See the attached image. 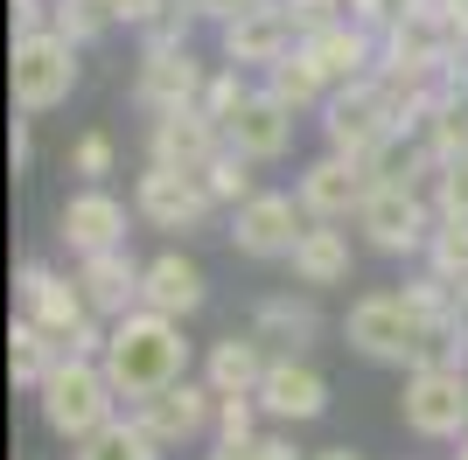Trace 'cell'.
<instances>
[{
    "label": "cell",
    "mask_w": 468,
    "mask_h": 460,
    "mask_svg": "<svg viewBox=\"0 0 468 460\" xmlns=\"http://www.w3.org/2000/svg\"><path fill=\"white\" fill-rule=\"evenodd\" d=\"M203 460H259V440H217V454Z\"/></svg>",
    "instance_id": "f35d334b"
},
{
    "label": "cell",
    "mask_w": 468,
    "mask_h": 460,
    "mask_svg": "<svg viewBox=\"0 0 468 460\" xmlns=\"http://www.w3.org/2000/svg\"><path fill=\"white\" fill-rule=\"evenodd\" d=\"M140 307H154L168 321L196 314V307H203V272H196V258H182V251L147 258V266H140Z\"/></svg>",
    "instance_id": "d6986e66"
},
{
    "label": "cell",
    "mask_w": 468,
    "mask_h": 460,
    "mask_svg": "<svg viewBox=\"0 0 468 460\" xmlns=\"http://www.w3.org/2000/svg\"><path fill=\"white\" fill-rule=\"evenodd\" d=\"M15 293H21V307H28V321L57 335L63 356H98V349H105V335H98L91 300H84L78 279H63V272H49V266H21Z\"/></svg>",
    "instance_id": "277c9868"
},
{
    "label": "cell",
    "mask_w": 468,
    "mask_h": 460,
    "mask_svg": "<svg viewBox=\"0 0 468 460\" xmlns=\"http://www.w3.org/2000/svg\"><path fill=\"white\" fill-rule=\"evenodd\" d=\"M448 7V21H454V36H462V49H468V0H441Z\"/></svg>",
    "instance_id": "ab89813d"
},
{
    "label": "cell",
    "mask_w": 468,
    "mask_h": 460,
    "mask_svg": "<svg viewBox=\"0 0 468 460\" xmlns=\"http://www.w3.org/2000/svg\"><path fill=\"white\" fill-rule=\"evenodd\" d=\"M133 91H140L147 112H189V105H203L210 77H203V63L189 57V42H176V49H147V57H140Z\"/></svg>",
    "instance_id": "5bb4252c"
},
{
    "label": "cell",
    "mask_w": 468,
    "mask_h": 460,
    "mask_svg": "<svg viewBox=\"0 0 468 460\" xmlns=\"http://www.w3.org/2000/svg\"><path fill=\"white\" fill-rule=\"evenodd\" d=\"M356 224H364V237H371L378 251L406 258V251H427V237H433V203H427V189H406V182H378V189L364 195Z\"/></svg>",
    "instance_id": "52a82bcc"
},
{
    "label": "cell",
    "mask_w": 468,
    "mask_h": 460,
    "mask_svg": "<svg viewBox=\"0 0 468 460\" xmlns=\"http://www.w3.org/2000/svg\"><path fill=\"white\" fill-rule=\"evenodd\" d=\"M252 335H259V349L266 356H301V349L322 335V314H314L308 300H259V314H252Z\"/></svg>",
    "instance_id": "cb8c5ba5"
},
{
    "label": "cell",
    "mask_w": 468,
    "mask_h": 460,
    "mask_svg": "<svg viewBox=\"0 0 468 460\" xmlns=\"http://www.w3.org/2000/svg\"><path fill=\"white\" fill-rule=\"evenodd\" d=\"M301 230H308V210H301V195H273V189H259L252 203H238V210H231V245L245 251V258H293Z\"/></svg>",
    "instance_id": "ba28073f"
},
{
    "label": "cell",
    "mask_w": 468,
    "mask_h": 460,
    "mask_svg": "<svg viewBox=\"0 0 468 460\" xmlns=\"http://www.w3.org/2000/svg\"><path fill=\"white\" fill-rule=\"evenodd\" d=\"M224 147H238L245 161H280L293 147V105L273 91H245L238 112L224 119Z\"/></svg>",
    "instance_id": "9a60e30c"
},
{
    "label": "cell",
    "mask_w": 468,
    "mask_h": 460,
    "mask_svg": "<svg viewBox=\"0 0 468 460\" xmlns=\"http://www.w3.org/2000/svg\"><path fill=\"white\" fill-rule=\"evenodd\" d=\"M454 300H462V335H468V293H454Z\"/></svg>",
    "instance_id": "b9f144b4"
},
{
    "label": "cell",
    "mask_w": 468,
    "mask_h": 460,
    "mask_svg": "<svg viewBox=\"0 0 468 460\" xmlns=\"http://www.w3.org/2000/svg\"><path fill=\"white\" fill-rule=\"evenodd\" d=\"M210 419H217V391H210V383H189V377L133 404V425L161 446V454H168V446H182V440H203V433H210Z\"/></svg>",
    "instance_id": "9c48e42d"
},
{
    "label": "cell",
    "mask_w": 468,
    "mask_h": 460,
    "mask_svg": "<svg viewBox=\"0 0 468 460\" xmlns=\"http://www.w3.org/2000/svg\"><path fill=\"white\" fill-rule=\"evenodd\" d=\"M98 363H105V377H112V391L126 404L154 398V391L182 383V370H189L182 321H168V314H154V307H133V314H119V321L105 328Z\"/></svg>",
    "instance_id": "6da1fadb"
},
{
    "label": "cell",
    "mask_w": 468,
    "mask_h": 460,
    "mask_svg": "<svg viewBox=\"0 0 468 460\" xmlns=\"http://www.w3.org/2000/svg\"><path fill=\"white\" fill-rule=\"evenodd\" d=\"M78 287H84V300H91V314L119 321V314L140 307V266L126 251H98V258H78Z\"/></svg>",
    "instance_id": "ffe728a7"
},
{
    "label": "cell",
    "mask_w": 468,
    "mask_h": 460,
    "mask_svg": "<svg viewBox=\"0 0 468 460\" xmlns=\"http://www.w3.org/2000/svg\"><path fill=\"white\" fill-rule=\"evenodd\" d=\"M420 7H427V0H356V21H364L371 36H391V28L406 15H420Z\"/></svg>",
    "instance_id": "d6a6232c"
},
{
    "label": "cell",
    "mask_w": 468,
    "mask_h": 460,
    "mask_svg": "<svg viewBox=\"0 0 468 460\" xmlns=\"http://www.w3.org/2000/svg\"><path fill=\"white\" fill-rule=\"evenodd\" d=\"M70 161H78V174H84V182L98 189V174H112V140H105V133H84Z\"/></svg>",
    "instance_id": "e575fe53"
},
{
    "label": "cell",
    "mask_w": 468,
    "mask_h": 460,
    "mask_svg": "<svg viewBox=\"0 0 468 460\" xmlns=\"http://www.w3.org/2000/svg\"><path fill=\"white\" fill-rule=\"evenodd\" d=\"M301 49L314 57V70L329 77V91H343V84H364V77L378 70V57H385V42H378L364 21H335V28L308 36Z\"/></svg>",
    "instance_id": "ac0fdd59"
},
{
    "label": "cell",
    "mask_w": 468,
    "mask_h": 460,
    "mask_svg": "<svg viewBox=\"0 0 468 460\" xmlns=\"http://www.w3.org/2000/svg\"><path fill=\"white\" fill-rule=\"evenodd\" d=\"M420 133H427L433 161H454V153H468V70L441 77L427 98V112H420Z\"/></svg>",
    "instance_id": "7402d4cb"
},
{
    "label": "cell",
    "mask_w": 468,
    "mask_h": 460,
    "mask_svg": "<svg viewBox=\"0 0 468 460\" xmlns=\"http://www.w3.org/2000/svg\"><path fill=\"white\" fill-rule=\"evenodd\" d=\"M112 21H119V15L105 7V0H57V7H49V28H63V36L78 42V49H84L91 36H105Z\"/></svg>",
    "instance_id": "4dcf8cb0"
},
{
    "label": "cell",
    "mask_w": 468,
    "mask_h": 460,
    "mask_svg": "<svg viewBox=\"0 0 468 460\" xmlns=\"http://www.w3.org/2000/svg\"><path fill=\"white\" fill-rule=\"evenodd\" d=\"M189 7H196V15H210L217 28H224V21H238L245 7H259V0H189Z\"/></svg>",
    "instance_id": "d590c367"
},
{
    "label": "cell",
    "mask_w": 468,
    "mask_h": 460,
    "mask_svg": "<svg viewBox=\"0 0 468 460\" xmlns=\"http://www.w3.org/2000/svg\"><path fill=\"white\" fill-rule=\"evenodd\" d=\"M454 460H468V440H462V454H454Z\"/></svg>",
    "instance_id": "7bdbcfd3"
},
{
    "label": "cell",
    "mask_w": 468,
    "mask_h": 460,
    "mask_svg": "<svg viewBox=\"0 0 468 460\" xmlns=\"http://www.w3.org/2000/svg\"><path fill=\"white\" fill-rule=\"evenodd\" d=\"M224 147V126H217L203 105H189V112H154V126H147V161H161V168H189L203 174V161Z\"/></svg>",
    "instance_id": "e0dca14e"
},
{
    "label": "cell",
    "mask_w": 468,
    "mask_h": 460,
    "mask_svg": "<svg viewBox=\"0 0 468 460\" xmlns=\"http://www.w3.org/2000/svg\"><path fill=\"white\" fill-rule=\"evenodd\" d=\"M266 349H259V335L245 328V335H224V342L210 349V363H203V383H210L217 398H259V383H266Z\"/></svg>",
    "instance_id": "44dd1931"
},
{
    "label": "cell",
    "mask_w": 468,
    "mask_h": 460,
    "mask_svg": "<svg viewBox=\"0 0 468 460\" xmlns=\"http://www.w3.org/2000/svg\"><path fill=\"white\" fill-rule=\"evenodd\" d=\"M371 168L364 161H350V153H322V161H308V174H301V210H308V224H343V216L364 210V195H371Z\"/></svg>",
    "instance_id": "30bf717a"
},
{
    "label": "cell",
    "mask_w": 468,
    "mask_h": 460,
    "mask_svg": "<svg viewBox=\"0 0 468 460\" xmlns=\"http://www.w3.org/2000/svg\"><path fill=\"white\" fill-rule=\"evenodd\" d=\"M293 49H301V28H293L287 0H259V7H245L238 21H224V57L231 63L273 70V63H287Z\"/></svg>",
    "instance_id": "7c38bea8"
},
{
    "label": "cell",
    "mask_w": 468,
    "mask_h": 460,
    "mask_svg": "<svg viewBox=\"0 0 468 460\" xmlns=\"http://www.w3.org/2000/svg\"><path fill=\"white\" fill-rule=\"evenodd\" d=\"M133 210L154 230H196L210 216V189H203V174H189V168L147 161V174H140V189H133Z\"/></svg>",
    "instance_id": "8fae6325"
},
{
    "label": "cell",
    "mask_w": 468,
    "mask_h": 460,
    "mask_svg": "<svg viewBox=\"0 0 468 460\" xmlns=\"http://www.w3.org/2000/svg\"><path fill=\"white\" fill-rule=\"evenodd\" d=\"M189 15H196V7H182V0H147L133 28L147 36V49H176V42L189 36Z\"/></svg>",
    "instance_id": "1f68e13d"
},
{
    "label": "cell",
    "mask_w": 468,
    "mask_h": 460,
    "mask_svg": "<svg viewBox=\"0 0 468 460\" xmlns=\"http://www.w3.org/2000/svg\"><path fill=\"white\" fill-rule=\"evenodd\" d=\"M427 266H433V279H441V287L468 293V224H433Z\"/></svg>",
    "instance_id": "f1b7e54d"
},
{
    "label": "cell",
    "mask_w": 468,
    "mask_h": 460,
    "mask_svg": "<svg viewBox=\"0 0 468 460\" xmlns=\"http://www.w3.org/2000/svg\"><path fill=\"white\" fill-rule=\"evenodd\" d=\"M57 237L78 258H98V251H126V203L112 189H78L57 216Z\"/></svg>",
    "instance_id": "2e32d148"
},
{
    "label": "cell",
    "mask_w": 468,
    "mask_h": 460,
    "mask_svg": "<svg viewBox=\"0 0 468 460\" xmlns=\"http://www.w3.org/2000/svg\"><path fill=\"white\" fill-rule=\"evenodd\" d=\"M259 412L280 425H308L329 412V377L308 363V356H273L266 363V383H259Z\"/></svg>",
    "instance_id": "4fadbf2b"
},
{
    "label": "cell",
    "mask_w": 468,
    "mask_h": 460,
    "mask_svg": "<svg viewBox=\"0 0 468 460\" xmlns=\"http://www.w3.org/2000/svg\"><path fill=\"white\" fill-rule=\"evenodd\" d=\"M350 15H356V0H350Z\"/></svg>",
    "instance_id": "ee69618b"
},
{
    "label": "cell",
    "mask_w": 468,
    "mask_h": 460,
    "mask_svg": "<svg viewBox=\"0 0 468 460\" xmlns=\"http://www.w3.org/2000/svg\"><path fill=\"white\" fill-rule=\"evenodd\" d=\"M266 91H273V98H287V105H293V112H301V105H329V77H322V70H314V57H308V49H293V57L287 63H273V70H266Z\"/></svg>",
    "instance_id": "484cf974"
},
{
    "label": "cell",
    "mask_w": 468,
    "mask_h": 460,
    "mask_svg": "<svg viewBox=\"0 0 468 460\" xmlns=\"http://www.w3.org/2000/svg\"><path fill=\"white\" fill-rule=\"evenodd\" d=\"M399 419L420 440H468V370L462 363H420L399 391Z\"/></svg>",
    "instance_id": "8992f818"
},
{
    "label": "cell",
    "mask_w": 468,
    "mask_h": 460,
    "mask_svg": "<svg viewBox=\"0 0 468 460\" xmlns=\"http://www.w3.org/2000/svg\"><path fill=\"white\" fill-rule=\"evenodd\" d=\"M252 404L259 398H217V440H259L252 433Z\"/></svg>",
    "instance_id": "836d02e7"
},
{
    "label": "cell",
    "mask_w": 468,
    "mask_h": 460,
    "mask_svg": "<svg viewBox=\"0 0 468 460\" xmlns=\"http://www.w3.org/2000/svg\"><path fill=\"white\" fill-rule=\"evenodd\" d=\"M287 266H293V279H301V287H343V279H350V230L308 224Z\"/></svg>",
    "instance_id": "603a6c76"
},
{
    "label": "cell",
    "mask_w": 468,
    "mask_h": 460,
    "mask_svg": "<svg viewBox=\"0 0 468 460\" xmlns=\"http://www.w3.org/2000/svg\"><path fill=\"white\" fill-rule=\"evenodd\" d=\"M252 168H259V161H245L238 147H217L210 161H203V189H210V203H231V210H238V203H252V195H259Z\"/></svg>",
    "instance_id": "4316f807"
},
{
    "label": "cell",
    "mask_w": 468,
    "mask_h": 460,
    "mask_svg": "<svg viewBox=\"0 0 468 460\" xmlns=\"http://www.w3.org/2000/svg\"><path fill=\"white\" fill-rule=\"evenodd\" d=\"M28 153H36V147H28V119H15V133H7V161H15V174L28 168Z\"/></svg>",
    "instance_id": "74e56055"
},
{
    "label": "cell",
    "mask_w": 468,
    "mask_h": 460,
    "mask_svg": "<svg viewBox=\"0 0 468 460\" xmlns=\"http://www.w3.org/2000/svg\"><path fill=\"white\" fill-rule=\"evenodd\" d=\"M70 460H161V446L147 440L133 419H112L105 433H91L84 446H70Z\"/></svg>",
    "instance_id": "83f0119b"
},
{
    "label": "cell",
    "mask_w": 468,
    "mask_h": 460,
    "mask_svg": "<svg viewBox=\"0 0 468 460\" xmlns=\"http://www.w3.org/2000/svg\"><path fill=\"white\" fill-rule=\"evenodd\" d=\"M57 363H63L57 335H49V328H36L28 314H21V321L7 328V370H15V383H21V391H42Z\"/></svg>",
    "instance_id": "d4e9b609"
},
{
    "label": "cell",
    "mask_w": 468,
    "mask_h": 460,
    "mask_svg": "<svg viewBox=\"0 0 468 460\" xmlns=\"http://www.w3.org/2000/svg\"><path fill=\"white\" fill-rule=\"evenodd\" d=\"M7 84H15L21 112H57L63 98L78 91V42L63 28H36V36H15V63H7Z\"/></svg>",
    "instance_id": "5b68a950"
},
{
    "label": "cell",
    "mask_w": 468,
    "mask_h": 460,
    "mask_svg": "<svg viewBox=\"0 0 468 460\" xmlns=\"http://www.w3.org/2000/svg\"><path fill=\"white\" fill-rule=\"evenodd\" d=\"M314 460H364V454H356V446H322Z\"/></svg>",
    "instance_id": "60d3db41"
},
{
    "label": "cell",
    "mask_w": 468,
    "mask_h": 460,
    "mask_svg": "<svg viewBox=\"0 0 468 460\" xmlns=\"http://www.w3.org/2000/svg\"><path fill=\"white\" fill-rule=\"evenodd\" d=\"M427 195H433V216H441V224H468V153H454V161L433 168Z\"/></svg>",
    "instance_id": "f546056e"
},
{
    "label": "cell",
    "mask_w": 468,
    "mask_h": 460,
    "mask_svg": "<svg viewBox=\"0 0 468 460\" xmlns=\"http://www.w3.org/2000/svg\"><path fill=\"white\" fill-rule=\"evenodd\" d=\"M322 126H329V153H350V161H371L378 147H385L399 126H412V112H406V98L391 91L385 77H364V84H343V91L322 105Z\"/></svg>",
    "instance_id": "3957f363"
},
{
    "label": "cell",
    "mask_w": 468,
    "mask_h": 460,
    "mask_svg": "<svg viewBox=\"0 0 468 460\" xmlns=\"http://www.w3.org/2000/svg\"><path fill=\"white\" fill-rule=\"evenodd\" d=\"M36 28H49V7L42 0H15V36H36Z\"/></svg>",
    "instance_id": "8d00e7d4"
},
{
    "label": "cell",
    "mask_w": 468,
    "mask_h": 460,
    "mask_svg": "<svg viewBox=\"0 0 468 460\" xmlns=\"http://www.w3.org/2000/svg\"><path fill=\"white\" fill-rule=\"evenodd\" d=\"M36 398H42L49 433H57V440H70V446H84L91 433H105V425L119 419V412H112L119 391H112V377H105V363H98V356H63Z\"/></svg>",
    "instance_id": "7a4b0ae2"
}]
</instances>
